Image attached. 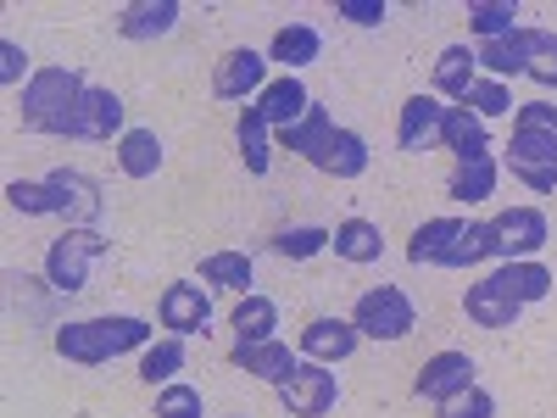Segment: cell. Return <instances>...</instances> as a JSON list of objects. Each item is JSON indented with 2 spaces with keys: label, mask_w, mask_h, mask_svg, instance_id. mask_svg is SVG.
Here are the masks:
<instances>
[{
  "label": "cell",
  "mask_w": 557,
  "mask_h": 418,
  "mask_svg": "<svg viewBox=\"0 0 557 418\" xmlns=\"http://www.w3.org/2000/svg\"><path fill=\"white\" fill-rule=\"evenodd\" d=\"M151 346V323L134 312H107V318H78L57 330V357L78 362V368H101L123 352H146Z\"/></svg>",
  "instance_id": "cell-1"
},
{
  "label": "cell",
  "mask_w": 557,
  "mask_h": 418,
  "mask_svg": "<svg viewBox=\"0 0 557 418\" xmlns=\"http://www.w3.org/2000/svg\"><path fill=\"white\" fill-rule=\"evenodd\" d=\"M84 73L78 67H39L28 84H23V128L28 134H67L78 101H84Z\"/></svg>",
  "instance_id": "cell-2"
},
{
  "label": "cell",
  "mask_w": 557,
  "mask_h": 418,
  "mask_svg": "<svg viewBox=\"0 0 557 418\" xmlns=\"http://www.w3.org/2000/svg\"><path fill=\"white\" fill-rule=\"evenodd\" d=\"M107 257V235L101 229H73L67 235L51 241V251H45V285H51L57 296H78L89 285V268H96Z\"/></svg>",
  "instance_id": "cell-3"
},
{
  "label": "cell",
  "mask_w": 557,
  "mask_h": 418,
  "mask_svg": "<svg viewBox=\"0 0 557 418\" xmlns=\"http://www.w3.org/2000/svg\"><path fill=\"white\" fill-rule=\"evenodd\" d=\"M351 323H357V335H368V341H407L418 330V307H412V296L401 285H374V291L357 296Z\"/></svg>",
  "instance_id": "cell-4"
},
{
  "label": "cell",
  "mask_w": 557,
  "mask_h": 418,
  "mask_svg": "<svg viewBox=\"0 0 557 418\" xmlns=\"http://www.w3.org/2000/svg\"><path fill=\"white\" fill-rule=\"evenodd\" d=\"M335 402H341V380L323 362H307V357H301L296 374L278 385V407H285L290 418H323Z\"/></svg>",
  "instance_id": "cell-5"
},
{
  "label": "cell",
  "mask_w": 557,
  "mask_h": 418,
  "mask_svg": "<svg viewBox=\"0 0 557 418\" xmlns=\"http://www.w3.org/2000/svg\"><path fill=\"white\" fill-rule=\"evenodd\" d=\"M123 118H128V107H123V96H117V89L89 84L62 139H123V134H128V128H123Z\"/></svg>",
  "instance_id": "cell-6"
},
{
  "label": "cell",
  "mask_w": 557,
  "mask_h": 418,
  "mask_svg": "<svg viewBox=\"0 0 557 418\" xmlns=\"http://www.w3.org/2000/svg\"><path fill=\"white\" fill-rule=\"evenodd\" d=\"M474 374H480V368H474V357H469V352H435L424 368H418L412 391L424 396V402H435V407H446L451 396H462L469 385H480Z\"/></svg>",
  "instance_id": "cell-7"
},
{
  "label": "cell",
  "mask_w": 557,
  "mask_h": 418,
  "mask_svg": "<svg viewBox=\"0 0 557 418\" xmlns=\"http://www.w3.org/2000/svg\"><path fill=\"white\" fill-rule=\"evenodd\" d=\"M273 78H268V57L240 45V51H228L218 67H212V96L218 101H246V96H262Z\"/></svg>",
  "instance_id": "cell-8"
},
{
  "label": "cell",
  "mask_w": 557,
  "mask_h": 418,
  "mask_svg": "<svg viewBox=\"0 0 557 418\" xmlns=\"http://www.w3.org/2000/svg\"><path fill=\"white\" fill-rule=\"evenodd\" d=\"M491 229H496V246H502L507 262H524L552 241V223H546L541 207H507L502 218H491Z\"/></svg>",
  "instance_id": "cell-9"
},
{
  "label": "cell",
  "mask_w": 557,
  "mask_h": 418,
  "mask_svg": "<svg viewBox=\"0 0 557 418\" xmlns=\"http://www.w3.org/2000/svg\"><path fill=\"white\" fill-rule=\"evenodd\" d=\"M157 312H162V330H168V335L190 341V335H207V323H212V296H207L201 285H184V279H178V285L162 291Z\"/></svg>",
  "instance_id": "cell-10"
},
{
  "label": "cell",
  "mask_w": 557,
  "mask_h": 418,
  "mask_svg": "<svg viewBox=\"0 0 557 418\" xmlns=\"http://www.w3.org/2000/svg\"><path fill=\"white\" fill-rule=\"evenodd\" d=\"M228 362H235L240 368V374H251V380H268L273 391L278 385H285L290 374H296V368H301V357L285 346V341H235V352H228Z\"/></svg>",
  "instance_id": "cell-11"
},
{
  "label": "cell",
  "mask_w": 557,
  "mask_h": 418,
  "mask_svg": "<svg viewBox=\"0 0 557 418\" xmlns=\"http://www.w3.org/2000/svg\"><path fill=\"white\" fill-rule=\"evenodd\" d=\"M441 123H446V101L441 96H412L401 101V118H396V146L401 151H430L441 146Z\"/></svg>",
  "instance_id": "cell-12"
},
{
  "label": "cell",
  "mask_w": 557,
  "mask_h": 418,
  "mask_svg": "<svg viewBox=\"0 0 557 418\" xmlns=\"http://www.w3.org/2000/svg\"><path fill=\"white\" fill-rule=\"evenodd\" d=\"M357 323L351 318H312L307 330H301V357L307 362H323V368H335L357 352Z\"/></svg>",
  "instance_id": "cell-13"
},
{
  "label": "cell",
  "mask_w": 557,
  "mask_h": 418,
  "mask_svg": "<svg viewBox=\"0 0 557 418\" xmlns=\"http://www.w3.org/2000/svg\"><path fill=\"white\" fill-rule=\"evenodd\" d=\"M178 17H184L178 0H134V7H123V12H117V34H123V39H134V45H146V39H168V34L178 28Z\"/></svg>",
  "instance_id": "cell-14"
},
{
  "label": "cell",
  "mask_w": 557,
  "mask_h": 418,
  "mask_svg": "<svg viewBox=\"0 0 557 418\" xmlns=\"http://www.w3.org/2000/svg\"><path fill=\"white\" fill-rule=\"evenodd\" d=\"M257 107H262V118H268V128H273V134H285V128H296V123L307 118L312 96H307V84H301L296 73H285V78H273V84L262 89Z\"/></svg>",
  "instance_id": "cell-15"
},
{
  "label": "cell",
  "mask_w": 557,
  "mask_h": 418,
  "mask_svg": "<svg viewBox=\"0 0 557 418\" xmlns=\"http://www.w3.org/2000/svg\"><path fill=\"white\" fill-rule=\"evenodd\" d=\"M441 146H446L457 162H480V157H491V128H485V118H474L469 107H446Z\"/></svg>",
  "instance_id": "cell-16"
},
{
  "label": "cell",
  "mask_w": 557,
  "mask_h": 418,
  "mask_svg": "<svg viewBox=\"0 0 557 418\" xmlns=\"http://www.w3.org/2000/svg\"><path fill=\"white\" fill-rule=\"evenodd\" d=\"M474 62L485 67V78H524L530 73V34L513 28V34H502V39H485L474 45Z\"/></svg>",
  "instance_id": "cell-17"
},
{
  "label": "cell",
  "mask_w": 557,
  "mask_h": 418,
  "mask_svg": "<svg viewBox=\"0 0 557 418\" xmlns=\"http://www.w3.org/2000/svg\"><path fill=\"white\" fill-rule=\"evenodd\" d=\"M462 312H469V318L480 323V330H513L524 307H519L513 296H507V291L496 285V279H480V285H469V296H462Z\"/></svg>",
  "instance_id": "cell-18"
},
{
  "label": "cell",
  "mask_w": 557,
  "mask_h": 418,
  "mask_svg": "<svg viewBox=\"0 0 557 418\" xmlns=\"http://www.w3.org/2000/svg\"><path fill=\"white\" fill-rule=\"evenodd\" d=\"M51 184L62 190V218H67L73 229H96V218H101V184L84 179V173H73V168H57Z\"/></svg>",
  "instance_id": "cell-19"
},
{
  "label": "cell",
  "mask_w": 557,
  "mask_h": 418,
  "mask_svg": "<svg viewBox=\"0 0 557 418\" xmlns=\"http://www.w3.org/2000/svg\"><path fill=\"white\" fill-rule=\"evenodd\" d=\"M457 235H462V218H430V223H418L412 241H407V262L412 268H446Z\"/></svg>",
  "instance_id": "cell-20"
},
{
  "label": "cell",
  "mask_w": 557,
  "mask_h": 418,
  "mask_svg": "<svg viewBox=\"0 0 557 418\" xmlns=\"http://www.w3.org/2000/svg\"><path fill=\"white\" fill-rule=\"evenodd\" d=\"M335 128H341V123H335L330 112H323V107L312 101V107H307V118H301L296 128L273 134V139H278L285 151H296V157H307V162L318 168V162H323V151H330V139H335Z\"/></svg>",
  "instance_id": "cell-21"
},
{
  "label": "cell",
  "mask_w": 557,
  "mask_h": 418,
  "mask_svg": "<svg viewBox=\"0 0 557 418\" xmlns=\"http://www.w3.org/2000/svg\"><path fill=\"white\" fill-rule=\"evenodd\" d=\"M491 279H496V285H502L507 296H513L519 307H535V302H546V296H552V285H557V279H552V268H546V262H535V257H524V262H502Z\"/></svg>",
  "instance_id": "cell-22"
},
{
  "label": "cell",
  "mask_w": 557,
  "mask_h": 418,
  "mask_svg": "<svg viewBox=\"0 0 557 418\" xmlns=\"http://www.w3.org/2000/svg\"><path fill=\"white\" fill-rule=\"evenodd\" d=\"M323 57V39H318V28L312 23H285L273 34V45H268V62H278L285 73H301V67H312Z\"/></svg>",
  "instance_id": "cell-23"
},
{
  "label": "cell",
  "mask_w": 557,
  "mask_h": 418,
  "mask_svg": "<svg viewBox=\"0 0 557 418\" xmlns=\"http://www.w3.org/2000/svg\"><path fill=\"white\" fill-rule=\"evenodd\" d=\"M330 251H335L341 262L368 268V262H380V257H385V235H380V223H368V218H346V223H335Z\"/></svg>",
  "instance_id": "cell-24"
},
{
  "label": "cell",
  "mask_w": 557,
  "mask_h": 418,
  "mask_svg": "<svg viewBox=\"0 0 557 418\" xmlns=\"http://www.w3.org/2000/svg\"><path fill=\"white\" fill-rule=\"evenodd\" d=\"M235 139H240L246 173H251V179H262V173L273 168V128H268V118H262V107H257V101H251V107H240Z\"/></svg>",
  "instance_id": "cell-25"
},
{
  "label": "cell",
  "mask_w": 557,
  "mask_h": 418,
  "mask_svg": "<svg viewBox=\"0 0 557 418\" xmlns=\"http://www.w3.org/2000/svg\"><path fill=\"white\" fill-rule=\"evenodd\" d=\"M480 62H474V51H469V45H446V51L435 57V96H446V101H469V89H474V73Z\"/></svg>",
  "instance_id": "cell-26"
},
{
  "label": "cell",
  "mask_w": 557,
  "mask_h": 418,
  "mask_svg": "<svg viewBox=\"0 0 557 418\" xmlns=\"http://www.w3.org/2000/svg\"><path fill=\"white\" fill-rule=\"evenodd\" d=\"M162 139H157V128H128L123 139H117V168L128 173V179H157L162 173Z\"/></svg>",
  "instance_id": "cell-27"
},
{
  "label": "cell",
  "mask_w": 557,
  "mask_h": 418,
  "mask_svg": "<svg viewBox=\"0 0 557 418\" xmlns=\"http://www.w3.org/2000/svg\"><path fill=\"white\" fill-rule=\"evenodd\" d=\"M251 279H257V262L246 251H212V257H201V285H212V291L251 296Z\"/></svg>",
  "instance_id": "cell-28"
},
{
  "label": "cell",
  "mask_w": 557,
  "mask_h": 418,
  "mask_svg": "<svg viewBox=\"0 0 557 418\" xmlns=\"http://www.w3.org/2000/svg\"><path fill=\"white\" fill-rule=\"evenodd\" d=\"M7 207L23 218H62V190L51 179H12L7 184Z\"/></svg>",
  "instance_id": "cell-29"
},
{
  "label": "cell",
  "mask_w": 557,
  "mask_h": 418,
  "mask_svg": "<svg viewBox=\"0 0 557 418\" xmlns=\"http://www.w3.org/2000/svg\"><path fill=\"white\" fill-rule=\"evenodd\" d=\"M184 362H190V346L178 335H162L139 352V380L146 385H173V374H184Z\"/></svg>",
  "instance_id": "cell-30"
},
{
  "label": "cell",
  "mask_w": 557,
  "mask_h": 418,
  "mask_svg": "<svg viewBox=\"0 0 557 418\" xmlns=\"http://www.w3.org/2000/svg\"><path fill=\"white\" fill-rule=\"evenodd\" d=\"M496 179H502V162H496V157L457 162V173H451V201H462V207L491 201V196H496Z\"/></svg>",
  "instance_id": "cell-31"
},
{
  "label": "cell",
  "mask_w": 557,
  "mask_h": 418,
  "mask_svg": "<svg viewBox=\"0 0 557 418\" xmlns=\"http://www.w3.org/2000/svg\"><path fill=\"white\" fill-rule=\"evenodd\" d=\"M318 168L330 179H362L368 173V139L357 128H335V139H330V151H323Z\"/></svg>",
  "instance_id": "cell-32"
},
{
  "label": "cell",
  "mask_w": 557,
  "mask_h": 418,
  "mask_svg": "<svg viewBox=\"0 0 557 418\" xmlns=\"http://www.w3.org/2000/svg\"><path fill=\"white\" fill-rule=\"evenodd\" d=\"M228 323H235V341H278L273 330H278V302H268V296H240V307H235V318H228Z\"/></svg>",
  "instance_id": "cell-33"
},
{
  "label": "cell",
  "mask_w": 557,
  "mask_h": 418,
  "mask_svg": "<svg viewBox=\"0 0 557 418\" xmlns=\"http://www.w3.org/2000/svg\"><path fill=\"white\" fill-rule=\"evenodd\" d=\"M330 241H335V229L296 223V229H278V235H273V251L285 257V262H312L318 251H330Z\"/></svg>",
  "instance_id": "cell-34"
},
{
  "label": "cell",
  "mask_w": 557,
  "mask_h": 418,
  "mask_svg": "<svg viewBox=\"0 0 557 418\" xmlns=\"http://www.w3.org/2000/svg\"><path fill=\"white\" fill-rule=\"evenodd\" d=\"M491 257H502L496 229H491V223H462V235H457L446 268H474V262H491Z\"/></svg>",
  "instance_id": "cell-35"
},
{
  "label": "cell",
  "mask_w": 557,
  "mask_h": 418,
  "mask_svg": "<svg viewBox=\"0 0 557 418\" xmlns=\"http://www.w3.org/2000/svg\"><path fill=\"white\" fill-rule=\"evenodd\" d=\"M469 28L480 34V45L502 39V34L519 28V7H513V0H474V7H469Z\"/></svg>",
  "instance_id": "cell-36"
},
{
  "label": "cell",
  "mask_w": 557,
  "mask_h": 418,
  "mask_svg": "<svg viewBox=\"0 0 557 418\" xmlns=\"http://www.w3.org/2000/svg\"><path fill=\"white\" fill-rule=\"evenodd\" d=\"M507 168H557V139L513 128V139H507Z\"/></svg>",
  "instance_id": "cell-37"
},
{
  "label": "cell",
  "mask_w": 557,
  "mask_h": 418,
  "mask_svg": "<svg viewBox=\"0 0 557 418\" xmlns=\"http://www.w3.org/2000/svg\"><path fill=\"white\" fill-rule=\"evenodd\" d=\"M462 107H469L474 118H507V112H513V89H507L502 78H474V89H469V101H462Z\"/></svg>",
  "instance_id": "cell-38"
},
{
  "label": "cell",
  "mask_w": 557,
  "mask_h": 418,
  "mask_svg": "<svg viewBox=\"0 0 557 418\" xmlns=\"http://www.w3.org/2000/svg\"><path fill=\"white\" fill-rule=\"evenodd\" d=\"M530 34V73L524 78H535V84H557V34L552 28H524Z\"/></svg>",
  "instance_id": "cell-39"
},
{
  "label": "cell",
  "mask_w": 557,
  "mask_h": 418,
  "mask_svg": "<svg viewBox=\"0 0 557 418\" xmlns=\"http://www.w3.org/2000/svg\"><path fill=\"white\" fill-rule=\"evenodd\" d=\"M201 413H207V407H201V391H196V385L173 380V385L157 391V418H201Z\"/></svg>",
  "instance_id": "cell-40"
},
{
  "label": "cell",
  "mask_w": 557,
  "mask_h": 418,
  "mask_svg": "<svg viewBox=\"0 0 557 418\" xmlns=\"http://www.w3.org/2000/svg\"><path fill=\"white\" fill-rule=\"evenodd\" d=\"M441 418H496V396H491L485 385H469L462 396H451V402L441 407Z\"/></svg>",
  "instance_id": "cell-41"
},
{
  "label": "cell",
  "mask_w": 557,
  "mask_h": 418,
  "mask_svg": "<svg viewBox=\"0 0 557 418\" xmlns=\"http://www.w3.org/2000/svg\"><path fill=\"white\" fill-rule=\"evenodd\" d=\"M513 128H524V134H552V139H557V107H552V101H524V107L513 112Z\"/></svg>",
  "instance_id": "cell-42"
},
{
  "label": "cell",
  "mask_w": 557,
  "mask_h": 418,
  "mask_svg": "<svg viewBox=\"0 0 557 418\" xmlns=\"http://www.w3.org/2000/svg\"><path fill=\"white\" fill-rule=\"evenodd\" d=\"M335 17H346L357 28H380L391 17V7H385V0H335Z\"/></svg>",
  "instance_id": "cell-43"
},
{
  "label": "cell",
  "mask_w": 557,
  "mask_h": 418,
  "mask_svg": "<svg viewBox=\"0 0 557 418\" xmlns=\"http://www.w3.org/2000/svg\"><path fill=\"white\" fill-rule=\"evenodd\" d=\"M39 67H28V51L17 39H0V84H28Z\"/></svg>",
  "instance_id": "cell-44"
},
{
  "label": "cell",
  "mask_w": 557,
  "mask_h": 418,
  "mask_svg": "<svg viewBox=\"0 0 557 418\" xmlns=\"http://www.w3.org/2000/svg\"><path fill=\"white\" fill-rule=\"evenodd\" d=\"M513 179L530 184L535 196H552V190H557V168H513Z\"/></svg>",
  "instance_id": "cell-45"
},
{
  "label": "cell",
  "mask_w": 557,
  "mask_h": 418,
  "mask_svg": "<svg viewBox=\"0 0 557 418\" xmlns=\"http://www.w3.org/2000/svg\"><path fill=\"white\" fill-rule=\"evenodd\" d=\"M235 418H246V413H235Z\"/></svg>",
  "instance_id": "cell-46"
}]
</instances>
